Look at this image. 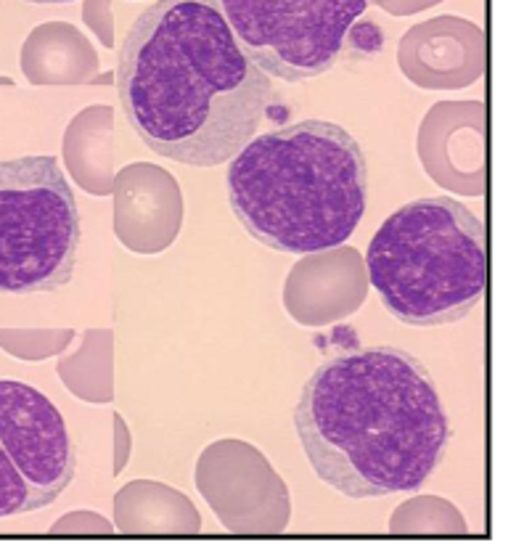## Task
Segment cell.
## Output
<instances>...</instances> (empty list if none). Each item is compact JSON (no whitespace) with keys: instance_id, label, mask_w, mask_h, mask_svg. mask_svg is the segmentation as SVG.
<instances>
[{"instance_id":"6da1fadb","label":"cell","mask_w":524,"mask_h":556,"mask_svg":"<svg viewBox=\"0 0 524 556\" xmlns=\"http://www.w3.org/2000/svg\"><path fill=\"white\" fill-rule=\"evenodd\" d=\"M125 117L154 154L191 167L231 162L257 136L273 86L218 0H156L117 62Z\"/></svg>"},{"instance_id":"7a4b0ae2","label":"cell","mask_w":524,"mask_h":556,"mask_svg":"<svg viewBox=\"0 0 524 556\" xmlns=\"http://www.w3.org/2000/svg\"><path fill=\"white\" fill-rule=\"evenodd\" d=\"M294 427L312 471L347 498L419 491L453 438L430 368L393 344L323 361Z\"/></svg>"},{"instance_id":"3957f363","label":"cell","mask_w":524,"mask_h":556,"mask_svg":"<svg viewBox=\"0 0 524 556\" xmlns=\"http://www.w3.org/2000/svg\"><path fill=\"white\" fill-rule=\"evenodd\" d=\"M228 202L244 231L286 255L345 244L369 202V162L342 125L303 119L252 138L231 160Z\"/></svg>"},{"instance_id":"277c9868","label":"cell","mask_w":524,"mask_h":556,"mask_svg":"<svg viewBox=\"0 0 524 556\" xmlns=\"http://www.w3.org/2000/svg\"><path fill=\"white\" fill-rule=\"evenodd\" d=\"M366 268L384 311L400 324H459L485 298V223L459 199H416L379 226Z\"/></svg>"},{"instance_id":"5b68a950","label":"cell","mask_w":524,"mask_h":556,"mask_svg":"<svg viewBox=\"0 0 524 556\" xmlns=\"http://www.w3.org/2000/svg\"><path fill=\"white\" fill-rule=\"evenodd\" d=\"M82 223L56 156L0 162V292L43 294L75 276Z\"/></svg>"},{"instance_id":"8992f818","label":"cell","mask_w":524,"mask_h":556,"mask_svg":"<svg viewBox=\"0 0 524 556\" xmlns=\"http://www.w3.org/2000/svg\"><path fill=\"white\" fill-rule=\"evenodd\" d=\"M250 59L284 83L310 80L342 59L369 0H218Z\"/></svg>"},{"instance_id":"52a82bcc","label":"cell","mask_w":524,"mask_h":556,"mask_svg":"<svg viewBox=\"0 0 524 556\" xmlns=\"http://www.w3.org/2000/svg\"><path fill=\"white\" fill-rule=\"evenodd\" d=\"M75 469V443L51 397L20 379H0V519L51 506Z\"/></svg>"},{"instance_id":"ba28073f","label":"cell","mask_w":524,"mask_h":556,"mask_svg":"<svg viewBox=\"0 0 524 556\" xmlns=\"http://www.w3.org/2000/svg\"><path fill=\"white\" fill-rule=\"evenodd\" d=\"M27 3H46V5H56V3H72V0H27Z\"/></svg>"}]
</instances>
